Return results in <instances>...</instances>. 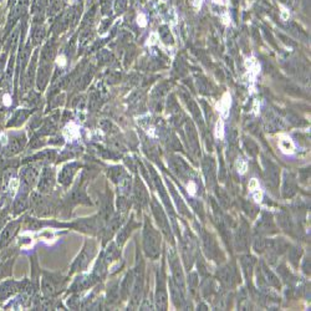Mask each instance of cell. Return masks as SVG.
Returning a JSON list of instances; mask_svg holds the SVG:
<instances>
[{"instance_id": "9a60e30c", "label": "cell", "mask_w": 311, "mask_h": 311, "mask_svg": "<svg viewBox=\"0 0 311 311\" xmlns=\"http://www.w3.org/2000/svg\"><path fill=\"white\" fill-rule=\"evenodd\" d=\"M204 245H205V249H207L208 253V256L210 258H214L217 253V247H216V243L213 240V238L210 237L209 234H204Z\"/></svg>"}, {"instance_id": "52a82bcc", "label": "cell", "mask_w": 311, "mask_h": 311, "mask_svg": "<svg viewBox=\"0 0 311 311\" xmlns=\"http://www.w3.org/2000/svg\"><path fill=\"white\" fill-rule=\"evenodd\" d=\"M93 256V248L91 249V252H88L87 247L84 248L83 253L80 254V256L77 258V260L75 261L74 266H72V270H83L87 266V264L90 263L91 258Z\"/></svg>"}, {"instance_id": "cb8c5ba5", "label": "cell", "mask_w": 311, "mask_h": 311, "mask_svg": "<svg viewBox=\"0 0 311 311\" xmlns=\"http://www.w3.org/2000/svg\"><path fill=\"white\" fill-rule=\"evenodd\" d=\"M0 271H1V268H0Z\"/></svg>"}, {"instance_id": "4fadbf2b", "label": "cell", "mask_w": 311, "mask_h": 311, "mask_svg": "<svg viewBox=\"0 0 311 311\" xmlns=\"http://www.w3.org/2000/svg\"><path fill=\"white\" fill-rule=\"evenodd\" d=\"M283 192H284V196L285 197H291L294 196L296 192V186H295V181L291 176L285 178L284 181V187H283Z\"/></svg>"}, {"instance_id": "7c38bea8", "label": "cell", "mask_w": 311, "mask_h": 311, "mask_svg": "<svg viewBox=\"0 0 311 311\" xmlns=\"http://www.w3.org/2000/svg\"><path fill=\"white\" fill-rule=\"evenodd\" d=\"M75 165H69L62 170L61 174L59 176V181L61 182L62 184H69L71 182L72 177H74L75 173Z\"/></svg>"}, {"instance_id": "9c48e42d", "label": "cell", "mask_w": 311, "mask_h": 311, "mask_svg": "<svg viewBox=\"0 0 311 311\" xmlns=\"http://www.w3.org/2000/svg\"><path fill=\"white\" fill-rule=\"evenodd\" d=\"M57 287H59V283H56V280L54 279L53 275L50 277H44L43 280V291L46 295H54V294L57 293Z\"/></svg>"}, {"instance_id": "8992f818", "label": "cell", "mask_w": 311, "mask_h": 311, "mask_svg": "<svg viewBox=\"0 0 311 311\" xmlns=\"http://www.w3.org/2000/svg\"><path fill=\"white\" fill-rule=\"evenodd\" d=\"M54 184V172L51 168H45L41 173L40 182H39V191L49 192Z\"/></svg>"}, {"instance_id": "2e32d148", "label": "cell", "mask_w": 311, "mask_h": 311, "mask_svg": "<svg viewBox=\"0 0 311 311\" xmlns=\"http://www.w3.org/2000/svg\"><path fill=\"white\" fill-rule=\"evenodd\" d=\"M203 168H204L205 176H207L208 181H214V173H216V166H214V162H213L212 160H207L203 163Z\"/></svg>"}, {"instance_id": "ffe728a7", "label": "cell", "mask_w": 311, "mask_h": 311, "mask_svg": "<svg viewBox=\"0 0 311 311\" xmlns=\"http://www.w3.org/2000/svg\"><path fill=\"white\" fill-rule=\"evenodd\" d=\"M3 104L5 105V106H10L11 105V96L9 95V93H5V95H4Z\"/></svg>"}, {"instance_id": "ac0fdd59", "label": "cell", "mask_w": 311, "mask_h": 311, "mask_svg": "<svg viewBox=\"0 0 311 311\" xmlns=\"http://www.w3.org/2000/svg\"><path fill=\"white\" fill-rule=\"evenodd\" d=\"M264 277L266 278V283H268L269 285H273V286H279V280L277 279V277H275L273 273H271L270 270H268L266 268H264Z\"/></svg>"}, {"instance_id": "44dd1931", "label": "cell", "mask_w": 311, "mask_h": 311, "mask_svg": "<svg viewBox=\"0 0 311 311\" xmlns=\"http://www.w3.org/2000/svg\"><path fill=\"white\" fill-rule=\"evenodd\" d=\"M5 218H6L5 213H4V212H0V229L3 228L4 222H5Z\"/></svg>"}, {"instance_id": "3957f363", "label": "cell", "mask_w": 311, "mask_h": 311, "mask_svg": "<svg viewBox=\"0 0 311 311\" xmlns=\"http://www.w3.org/2000/svg\"><path fill=\"white\" fill-rule=\"evenodd\" d=\"M152 209H153V214H154V217H156V219H157V223L160 224L162 231L165 233L166 235H168V237H170V224H168V219L166 218L165 212H163V209L161 208V205L158 204L156 200H153V202H152Z\"/></svg>"}, {"instance_id": "6da1fadb", "label": "cell", "mask_w": 311, "mask_h": 311, "mask_svg": "<svg viewBox=\"0 0 311 311\" xmlns=\"http://www.w3.org/2000/svg\"><path fill=\"white\" fill-rule=\"evenodd\" d=\"M143 247L147 256L157 259L161 253V237L157 230H154L151 223L146 222L143 231Z\"/></svg>"}, {"instance_id": "d4e9b609", "label": "cell", "mask_w": 311, "mask_h": 311, "mask_svg": "<svg viewBox=\"0 0 311 311\" xmlns=\"http://www.w3.org/2000/svg\"><path fill=\"white\" fill-rule=\"evenodd\" d=\"M0 199H1V197H0Z\"/></svg>"}, {"instance_id": "ba28073f", "label": "cell", "mask_w": 311, "mask_h": 311, "mask_svg": "<svg viewBox=\"0 0 311 311\" xmlns=\"http://www.w3.org/2000/svg\"><path fill=\"white\" fill-rule=\"evenodd\" d=\"M258 231L259 233H269V231H275L274 223H273V219H271L270 214L268 213H264L261 216L260 221L258 223Z\"/></svg>"}, {"instance_id": "30bf717a", "label": "cell", "mask_w": 311, "mask_h": 311, "mask_svg": "<svg viewBox=\"0 0 311 311\" xmlns=\"http://www.w3.org/2000/svg\"><path fill=\"white\" fill-rule=\"evenodd\" d=\"M266 163V178H268V181L270 182L271 184H274V186H277L278 183H279V170H278L277 166L274 165V163H271V162H265Z\"/></svg>"}, {"instance_id": "603a6c76", "label": "cell", "mask_w": 311, "mask_h": 311, "mask_svg": "<svg viewBox=\"0 0 311 311\" xmlns=\"http://www.w3.org/2000/svg\"><path fill=\"white\" fill-rule=\"evenodd\" d=\"M283 3H285V4H291L293 3V0H282Z\"/></svg>"}, {"instance_id": "7a4b0ae2", "label": "cell", "mask_w": 311, "mask_h": 311, "mask_svg": "<svg viewBox=\"0 0 311 311\" xmlns=\"http://www.w3.org/2000/svg\"><path fill=\"white\" fill-rule=\"evenodd\" d=\"M165 287V275H163V270H161V275L158 277L157 282V294H156V304H157L158 310L167 309V291H166Z\"/></svg>"}, {"instance_id": "7402d4cb", "label": "cell", "mask_w": 311, "mask_h": 311, "mask_svg": "<svg viewBox=\"0 0 311 311\" xmlns=\"http://www.w3.org/2000/svg\"><path fill=\"white\" fill-rule=\"evenodd\" d=\"M0 141H1V143L3 144L8 143V137H6L5 133H1V135H0Z\"/></svg>"}, {"instance_id": "5b68a950", "label": "cell", "mask_w": 311, "mask_h": 311, "mask_svg": "<svg viewBox=\"0 0 311 311\" xmlns=\"http://www.w3.org/2000/svg\"><path fill=\"white\" fill-rule=\"evenodd\" d=\"M19 228V222H13V223L8 224L6 228L4 229L3 233L0 234V248L5 247L10 243V240L13 239V237L15 235V233L18 231Z\"/></svg>"}, {"instance_id": "e0dca14e", "label": "cell", "mask_w": 311, "mask_h": 311, "mask_svg": "<svg viewBox=\"0 0 311 311\" xmlns=\"http://www.w3.org/2000/svg\"><path fill=\"white\" fill-rule=\"evenodd\" d=\"M237 242H238V248H240V250H244V248H247L248 245V233L247 228H239L237 235Z\"/></svg>"}, {"instance_id": "d6986e66", "label": "cell", "mask_w": 311, "mask_h": 311, "mask_svg": "<svg viewBox=\"0 0 311 311\" xmlns=\"http://www.w3.org/2000/svg\"><path fill=\"white\" fill-rule=\"evenodd\" d=\"M19 186H20V182H19L18 179L16 178L10 179V182H9V192H10L11 196H14V194L18 192Z\"/></svg>"}, {"instance_id": "5bb4252c", "label": "cell", "mask_w": 311, "mask_h": 311, "mask_svg": "<svg viewBox=\"0 0 311 311\" xmlns=\"http://www.w3.org/2000/svg\"><path fill=\"white\" fill-rule=\"evenodd\" d=\"M135 189H136V199L139 200L140 204H146V203L148 202V199H147V192H146V189L143 188L141 182L140 181L136 182Z\"/></svg>"}, {"instance_id": "277c9868", "label": "cell", "mask_w": 311, "mask_h": 311, "mask_svg": "<svg viewBox=\"0 0 311 311\" xmlns=\"http://www.w3.org/2000/svg\"><path fill=\"white\" fill-rule=\"evenodd\" d=\"M22 284L20 283H16L14 280H8V282H4L0 286V301L6 300L9 296L14 295V294L20 289Z\"/></svg>"}, {"instance_id": "8fae6325", "label": "cell", "mask_w": 311, "mask_h": 311, "mask_svg": "<svg viewBox=\"0 0 311 311\" xmlns=\"http://www.w3.org/2000/svg\"><path fill=\"white\" fill-rule=\"evenodd\" d=\"M219 278H221V282L224 286L230 287V286H233V284H234V275H233V273H231L230 268H224L223 270L221 271Z\"/></svg>"}]
</instances>
